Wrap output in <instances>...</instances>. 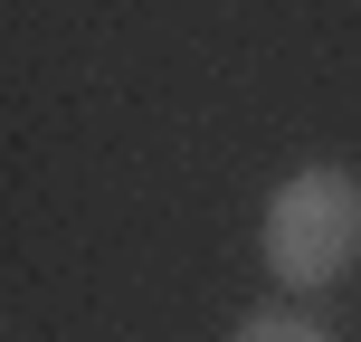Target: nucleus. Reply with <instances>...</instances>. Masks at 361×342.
I'll return each mask as SVG.
<instances>
[{
    "label": "nucleus",
    "instance_id": "obj_1",
    "mask_svg": "<svg viewBox=\"0 0 361 342\" xmlns=\"http://www.w3.org/2000/svg\"><path fill=\"white\" fill-rule=\"evenodd\" d=\"M267 276L286 295H324L361 267V181L343 162H305L295 181H276L267 219H257Z\"/></svg>",
    "mask_w": 361,
    "mask_h": 342
},
{
    "label": "nucleus",
    "instance_id": "obj_2",
    "mask_svg": "<svg viewBox=\"0 0 361 342\" xmlns=\"http://www.w3.org/2000/svg\"><path fill=\"white\" fill-rule=\"evenodd\" d=\"M228 342H333V333L314 324V314H247Z\"/></svg>",
    "mask_w": 361,
    "mask_h": 342
}]
</instances>
